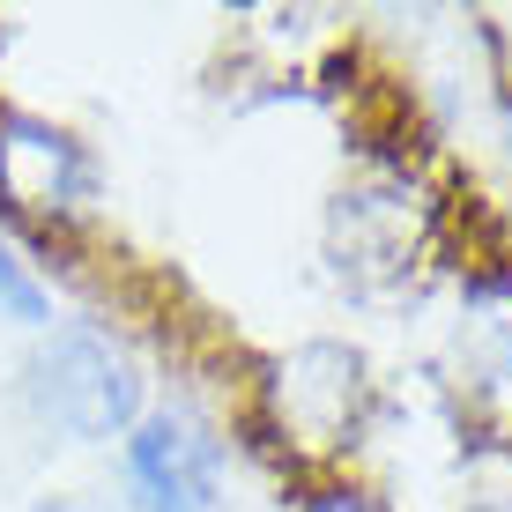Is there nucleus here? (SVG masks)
Here are the masks:
<instances>
[{
	"instance_id": "1",
	"label": "nucleus",
	"mask_w": 512,
	"mask_h": 512,
	"mask_svg": "<svg viewBox=\"0 0 512 512\" xmlns=\"http://www.w3.org/2000/svg\"><path fill=\"white\" fill-rule=\"evenodd\" d=\"M30 409H38L52 431L97 446V438L134 431V416H141V372H134V357L112 342V334L60 327L38 357H30Z\"/></svg>"
},
{
	"instance_id": "2",
	"label": "nucleus",
	"mask_w": 512,
	"mask_h": 512,
	"mask_svg": "<svg viewBox=\"0 0 512 512\" xmlns=\"http://www.w3.org/2000/svg\"><path fill=\"white\" fill-rule=\"evenodd\" d=\"M127 483L141 512H216L223 505V446L186 409H156L127 438Z\"/></svg>"
},
{
	"instance_id": "3",
	"label": "nucleus",
	"mask_w": 512,
	"mask_h": 512,
	"mask_svg": "<svg viewBox=\"0 0 512 512\" xmlns=\"http://www.w3.org/2000/svg\"><path fill=\"white\" fill-rule=\"evenodd\" d=\"M453 394L483 431L512 438V282L483 275L461 290V320H453Z\"/></svg>"
},
{
	"instance_id": "4",
	"label": "nucleus",
	"mask_w": 512,
	"mask_h": 512,
	"mask_svg": "<svg viewBox=\"0 0 512 512\" xmlns=\"http://www.w3.org/2000/svg\"><path fill=\"white\" fill-rule=\"evenodd\" d=\"M0 193L30 216H52V208L90 201V156H82L75 134L45 127L30 112H0Z\"/></svg>"
},
{
	"instance_id": "5",
	"label": "nucleus",
	"mask_w": 512,
	"mask_h": 512,
	"mask_svg": "<svg viewBox=\"0 0 512 512\" xmlns=\"http://www.w3.org/2000/svg\"><path fill=\"white\" fill-rule=\"evenodd\" d=\"M357 401H364V364H357V349L305 342V349L275 372L282 431H297L305 446H334V438L357 423Z\"/></svg>"
},
{
	"instance_id": "6",
	"label": "nucleus",
	"mask_w": 512,
	"mask_h": 512,
	"mask_svg": "<svg viewBox=\"0 0 512 512\" xmlns=\"http://www.w3.org/2000/svg\"><path fill=\"white\" fill-rule=\"evenodd\" d=\"M0 320H15V327H45L52 320V297H45V282L15 260V245L0 238Z\"/></svg>"
},
{
	"instance_id": "7",
	"label": "nucleus",
	"mask_w": 512,
	"mask_h": 512,
	"mask_svg": "<svg viewBox=\"0 0 512 512\" xmlns=\"http://www.w3.org/2000/svg\"><path fill=\"white\" fill-rule=\"evenodd\" d=\"M320 512H364V505H357V498H327Z\"/></svg>"
}]
</instances>
